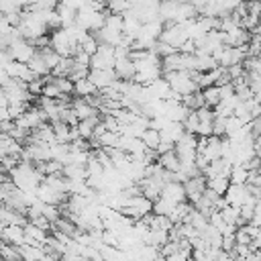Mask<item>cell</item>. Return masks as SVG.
I'll return each mask as SVG.
<instances>
[{"mask_svg": "<svg viewBox=\"0 0 261 261\" xmlns=\"http://www.w3.org/2000/svg\"><path fill=\"white\" fill-rule=\"evenodd\" d=\"M204 188H206V177L202 175V173H198V175H192V177H188L186 181H184V192H186V200L190 202V204H194L200 196H202V192H204Z\"/></svg>", "mask_w": 261, "mask_h": 261, "instance_id": "obj_2", "label": "cell"}, {"mask_svg": "<svg viewBox=\"0 0 261 261\" xmlns=\"http://www.w3.org/2000/svg\"><path fill=\"white\" fill-rule=\"evenodd\" d=\"M61 175L65 179H73V181H86V167L77 165V163H65L61 169Z\"/></svg>", "mask_w": 261, "mask_h": 261, "instance_id": "obj_12", "label": "cell"}, {"mask_svg": "<svg viewBox=\"0 0 261 261\" xmlns=\"http://www.w3.org/2000/svg\"><path fill=\"white\" fill-rule=\"evenodd\" d=\"M228 177L226 175H220V173H216V175H212V177H206V186L210 188V190H214L216 194H224V190L228 188Z\"/></svg>", "mask_w": 261, "mask_h": 261, "instance_id": "obj_19", "label": "cell"}, {"mask_svg": "<svg viewBox=\"0 0 261 261\" xmlns=\"http://www.w3.org/2000/svg\"><path fill=\"white\" fill-rule=\"evenodd\" d=\"M159 196H163V198L171 200L173 204H177V202H184V200H186L184 184H181V181H165V184L161 186V192H159Z\"/></svg>", "mask_w": 261, "mask_h": 261, "instance_id": "obj_6", "label": "cell"}, {"mask_svg": "<svg viewBox=\"0 0 261 261\" xmlns=\"http://www.w3.org/2000/svg\"><path fill=\"white\" fill-rule=\"evenodd\" d=\"M247 169L241 165V163H232L230 167V173H228V181L230 184H245L247 181Z\"/></svg>", "mask_w": 261, "mask_h": 261, "instance_id": "obj_24", "label": "cell"}, {"mask_svg": "<svg viewBox=\"0 0 261 261\" xmlns=\"http://www.w3.org/2000/svg\"><path fill=\"white\" fill-rule=\"evenodd\" d=\"M218 212H220V216H222L224 222H228V224H237V226H239V208H237V206H232V204H224Z\"/></svg>", "mask_w": 261, "mask_h": 261, "instance_id": "obj_22", "label": "cell"}, {"mask_svg": "<svg viewBox=\"0 0 261 261\" xmlns=\"http://www.w3.org/2000/svg\"><path fill=\"white\" fill-rule=\"evenodd\" d=\"M226 73H228L230 80H234V77H243V75H245V67H243V63H232V65L226 67Z\"/></svg>", "mask_w": 261, "mask_h": 261, "instance_id": "obj_29", "label": "cell"}, {"mask_svg": "<svg viewBox=\"0 0 261 261\" xmlns=\"http://www.w3.org/2000/svg\"><path fill=\"white\" fill-rule=\"evenodd\" d=\"M177 2H192V0H177Z\"/></svg>", "mask_w": 261, "mask_h": 261, "instance_id": "obj_33", "label": "cell"}, {"mask_svg": "<svg viewBox=\"0 0 261 261\" xmlns=\"http://www.w3.org/2000/svg\"><path fill=\"white\" fill-rule=\"evenodd\" d=\"M2 241L10 243V245H22L24 243V228L20 224H4L2 228V234H0Z\"/></svg>", "mask_w": 261, "mask_h": 261, "instance_id": "obj_7", "label": "cell"}, {"mask_svg": "<svg viewBox=\"0 0 261 261\" xmlns=\"http://www.w3.org/2000/svg\"><path fill=\"white\" fill-rule=\"evenodd\" d=\"M202 98H204V104L210 106V108H212L214 104H218V102H220V90H218V86L212 84V86L202 88Z\"/></svg>", "mask_w": 261, "mask_h": 261, "instance_id": "obj_20", "label": "cell"}, {"mask_svg": "<svg viewBox=\"0 0 261 261\" xmlns=\"http://www.w3.org/2000/svg\"><path fill=\"white\" fill-rule=\"evenodd\" d=\"M194 135H202V137H210L212 135V122H198Z\"/></svg>", "mask_w": 261, "mask_h": 261, "instance_id": "obj_30", "label": "cell"}, {"mask_svg": "<svg viewBox=\"0 0 261 261\" xmlns=\"http://www.w3.org/2000/svg\"><path fill=\"white\" fill-rule=\"evenodd\" d=\"M71 67H73V57H59V61H57V65L51 69V75H67L69 71H71Z\"/></svg>", "mask_w": 261, "mask_h": 261, "instance_id": "obj_23", "label": "cell"}, {"mask_svg": "<svg viewBox=\"0 0 261 261\" xmlns=\"http://www.w3.org/2000/svg\"><path fill=\"white\" fill-rule=\"evenodd\" d=\"M171 149H173V143H169V141H159V145L155 147L157 155H161V153H165V151H171Z\"/></svg>", "mask_w": 261, "mask_h": 261, "instance_id": "obj_31", "label": "cell"}, {"mask_svg": "<svg viewBox=\"0 0 261 261\" xmlns=\"http://www.w3.org/2000/svg\"><path fill=\"white\" fill-rule=\"evenodd\" d=\"M88 80H90L98 90H102V88L110 86V84L116 80V73H114L112 67H110V69H90V71H88Z\"/></svg>", "mask_w": 261, "mask_h": 261, "instance_id": "obj_5", "label": "cell"}, {"mask_svg": "<svg viewBox=\"0 0 261 261\" xmlns=\"http://www.w3.org/2000/svg\"><path fill=\"white\" fill-rule=\"evenodd\" d=\"M116 139H118V135L114 130H104L100 137H96V141H98L100 147H114L116 145Z\"/></svg>", "mask_w": 261, "mask_h": 261, "instance_id": "obj_28", "label": "cell"}, {"mask_svg": "<svg viewBox=\"0 0 261 261\" xmlns=\"http://www.w3.org/2000/svg\"><path fill=\"white\" fill-rule=\"evenodd\" d=\"M139 29H141V20L130 12V10H126L124 14H122V35H128V37H137V33H139Z\"/></svg>", "mask_w": 261, "mask_h": 261, "instance_id": "obj_11", "label": "cell"}, {"mask_svg": "<svg viewBox=\"0 0 261 261\" xmlns=\"http://www.w3.org/2000/svg\"><path fill=\"white\" fill-rule=\"evenodd\" d=\"M171 208H173V202H171V200H167V198H163V196H159V198L153 202L151 212H155V214H169V212H171Z\"/></svg>", "mask_w": 261, "mask_h": 261, "instance_id": "obj_26", "label": "cell"}, {"mask_svg": "<svg viewBox=\"0 0 261 261\" xmlns=\"http://www.w3.org/2000/svg\"><path fill=\"white\" fill-rule=\"evenodd\" d=\"M139 139L143 141V145H145L147 149H155V147L159 145V141H161V137H159V130H157V128H151V126H147Z\"/></svg>", "mask_w": 261, "mask_h": 261, "instance_id": "obj_21", "label": "cell"}, {"mask_svg": "<svg viewBox=\"0 0 261 261\" xmlns=\"http://www.w3.org/2000/svg\"><path fill=\"white\" fill-rule=\"evenodd\" d=\"M27 65L31 67V71H33L37 77H45V75H49V71H51V69L47 67V63L43 61V57H41L37 51H35V55L27 61Z\"/></svg>", "mask_w": 261, "mask_h": 261, "instance_id": "obj_14", "label": "cell"}, {"mask_svg": "<svg viewBox=\"0 0 261 261\" xmlns=\"http://www.w3.org/2000/svg\"><path fill=\"white\" fill-rule=\"evenodd\" d=\"M2 228H4V222L0 220V234H2Z\"/></svg>", "mask_w": 261, "mask_h": 261, "instance_id": "obj_32", "label": "cell"}, {"mask_svg": "<svg viewBox=\"0 0 261 261\" xmlns=\"http://www.w3.org/2000/svg\"><path fill=\"white\" fill-rule=\"evenodd\" d=\"M6 51H8V55H10V59H14V61H22V63H27L33 55H35V45L31 43V41H27V39H22V37H18V39H14L8 47H6Z\"/></svg>", "mask_w": 261, "mask_h": 261, "instance_id": "obj_1", "label": "cell"}, {"mask_svg": "<svg viewBox=\"0 0 261 261\" xmlns=\"http://www.w3.org/2000/svg\"><path fill=\"white\" fill-rule=\"evenodd\" d=\"M130 8V0H106V10L110 14H124Z\"/></svg>", "mask_w": 261, "mask_h": 261, "instance_id": "obj_25", "label": "cell"}, {"mask_svg": "<svg viewBox=\"0 0 261 261\" xmlns=\"http://www.w3.org/2000/svg\"><path fill=\"white\" fill-rule=\"evenodd\" d=\"M73 94L75 96H90V94H98V88L88 77H82V80L73 82Z\"/></svg>", "mask_w": 261, "mask_h": 261, "instance_id": "obj_17", "label": "cell"}, {"mask_svg": "<svg viewBox=\"0 0 261 261\" xmlns=\"http://www.w3.org/2000/svg\"><path fill=\"white\" fill-rule=\"evenodd\" d=\"M55 12H57V18H59L61 27L73 24V20H75V10H73V8H69V6H65V4L59 2V4L55 6Z\"/></svg>", "mask_w": 261, "mask_h": 261, "instance_id": "obj_16", "label": "cell"}, {"mask_svg": "<svg viewBox=\"0 0 261 261\" xmlns=\"http://www.w3.org/2000/svg\"><path fill=\"white\" fill-rule=\"evenodd\" d=\"M4 71H6L8 77H18V80H22V82H31V80L37 77V75L31 71V67H29L27 63L14 61V59H10V61L4 65Z\"/></svg>", "mask_w": 261, "mask_h": 261, "instance_id": "obj_3", "label": "cell"}, {"mask_svg": "<svg viewBox=\"0 0 261 261\" xmlns=\"http://www.w3.org/2000/svg\"><path fill=\"white\" fill-rule=\"evenodd\" d=\"M194 57H196V71H208V69H212V67H216V65H218L210 53L194 51Z\"/></svg>", "mask_w": 261, "mask_h": 261, "instance_id": "obj_15", "label": "cell"}, {"mask_svg": "<svg viewBox=\"0 0 261 261\" xmlns=\"http://www.w3.org/2000/svg\"><path fill=\"white\" fill-rule=\"evenodd\" d=\"M112 69H114L116 77H120V80H133V75H135V63H133L128 57H118V59H114Z\"/></svg>", "mask_w": 261, "mask_h": 261, "instance_id": "obj_8", "label": "cell"}, {"mask_svg": "<svg viewBox=\"0 0 261 261\" xmlns=\"http://www.w3.org/2000/svg\"><path fill=\"white\" fill-rule=\"evenodd\" d=\"M80 49H82V51H86L88 55H94V53H96V49H98V41H96V37H94L92 33H88V35L80 41Z\"/></svg>", "mask_w": 261, "mask_h": 261, "instance_id": "obj_27", "label": "cell"}, {"mask_svg": "<svg viewBox=\"0 0 261 261\" xmlns=\"http://www.w3.org/2000/svg\"><path fill=\"white\" fill-rule=\"evenodd\" d=\"M157 163H159L165 171H177V169L181 167V163H179V159H177V155H175L173 149H171V151H165V153H161V155H157Z\"/></svg>", "mask_w": 261, "mask_h": 261, "instance_id": "obj_13", "label": "cell"}, {"mask_svg": "<svg viewBox=\"0 0 261 261\" xmlns=\"http://www.w3.org/2000/svg\"><path fill=\"white\" fill-rule=\"evenodd\" d=\"M202 155H204L208 161L220 157V137L210 135L208 141H206V147H204V153H202Z\"/></svg>", "mask_w": 261, "mask_h": 261, "instance_id": "obj_18", "label": "cell"}, {"mask_svg": "<svg viewBox=\"0 0 261 261\" xmlns=\"http://www.w3.org/2000/svg\"><path fill=\"white\" fill-rule=\"evenodd\" d=\"M69 106L73 108V112H75V116H77L80 120H82V118H88V116H94V114H100V112H98V108L90 106V104H88L84 98H80V96H77V98H73Z\"/></svg>", "mask_w": 261, "mask_h": 261, "instance_id": "obj_10", "label": "cell"}, {"mask_svg": "<svg viewBox=\"0 0 261 261\" xmlns=\"http://www.w3.org/2000/svg\"><path fill=\"white\" fill-rule=\"evenodd\" d=\"M181 135H184V124H181V122H175V120H169V122L159 130L161 141H169V143H175Z\"/></svg>", "mask_w": 261, "mask_h": 261, "instance_id": "obj_9", "label": "cell"}, {"mask_svg": "<svg viewBox=\"0 0 261 261\" xmlns=\"http://www.w3.org/2000/svg\"><path fill=\"white\" fill-rule=\"evenodd\" d=\"M224 200H226V204H232V206H241L251 194L247 192V186L245 184H228V188L224 190Z\"/></svg>", "mask_w": 261, "mask_h": 261, "instance_id": "obj_4", "label": "cell"}]
</instances>
